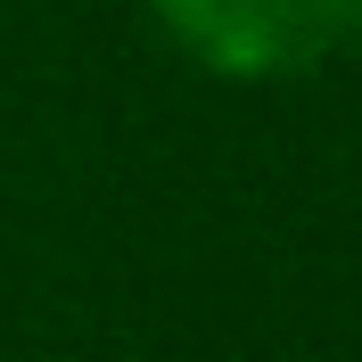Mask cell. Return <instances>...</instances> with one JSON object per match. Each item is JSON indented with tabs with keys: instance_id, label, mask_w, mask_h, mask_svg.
I'll use <instances>...</instances> for the list:
<instances>
[{
	"instance_id": "obj_1",
	"label": "cell",
	"mask_w": 362,
	"mask_h": 362,
	"mask_svg": "<svg viewBox=\"0 0 362 362\" xmlns=\"http://www.w3.org/2000/svg\"><path fill=\"white\" fill-rule=\"evenodd\" d=\"M157 17L223 74L313 66L321 49L362 33V0H157Z\"/></svg>"
}]
</instances>
